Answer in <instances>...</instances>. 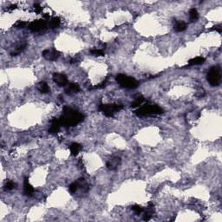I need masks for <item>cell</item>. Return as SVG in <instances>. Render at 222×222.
<instances>
[{"mask_svg":"<svg viewBox=\"0 0 222 222\" xmlns=\"http://www.w3.org/2000/svg\"><path fill=\"white\" fill-rule=\"evenodd\" d=\"M43 56L49 61H55L59 57V52L55 50H44L43 51Z\"/></svg>","mask_w":222,"mask_h":222,"instance_id":"cell-8","label":"cell"},{"mask_svg":"<svg viewBox=\"0 0 222 222\" xmlns=\"http://www.w3.org/2000/svg\"><path fill=\"white\" fill-rule=\"evenodd\" d=\"M61 123H60L59 119H54L51 120V127L49 128V133L51 134H56V133L59 132L60 128H61Z\"/></svg>","mask_w":222,"mask_h":222,"instance_id":"cell-9","label":"cell"},{"mask_svg":"<svg viewBox=\"0 0 222 222\" xmlns=\"http://www.w3.org/2000/svg\"><path fill=\"white\" fill-rule=\"evenodd\" d=\"M69 149H70V152H71L72 155H77V154H79V152L81 151L82 146L79 143L73 142L72 144L69 146Z\"/></svg>","mask_w":222,"mask_h":222,"instance_id":"cell-17","label":"cell"},{"mask_svg":"<svg viewBox=\"0 0 222 222\" xmlns=\"http://www.w3.org/2000/svg\"><path fill=\"white\" fill-rule=\"evenodd\" d=\"M37 88L39 90V92H41L42 94H47L50 91V88H49V86H48V84L45 82H38Z\"/></svg>","mask_w":222,"mask_h":222,"instance_id":"cell-16","label":"cell"},{"mask_svg":"<svg viewBox=\"0 0 222 222\" xmlns=\"http://www.w3.org/2000/svg\"><path fill=\"white\" fill-rule=\"evenodd\" d=\"M26 47V43L25 42H21V43H19L17 44L16 48L14 49V51H13L11 53V55H12V56H16L18 54H20Z\"/></svg>","mask_w":222,"mask_h":222,"instance_id":"cell-14","label":"cell"},{"mask_svg":"<svg viewBox=\"0 0 222 222\" xmlns=\"http://www.w3.org/2000/svg\"><path fill=\"white\" fill-rule=\"evenodd\" d=\"M15 187H16V184L14 183L13 181H11V180L6 181V183L4 185V188L6 190H12L13 188H15Z\"/></svg>","mask_w":222,"mask_h":222,"instance_id":"cell-26","label":"cell"},{"mask_svg":"<svg viewBox=\"0 0 222 222\" xmlns=\"http://www.w3.org/2000/svg\"><path fill=\"white\" fill-rule=\"evenodd\" d=\"M121 164L120 157H113L107 162V167L109 170H115Z\"/></svg>","mask_w":222,"mask_h":222,"instance_id":"cell-11","label":"cell"},{"mask_svg":"<svg viewBox=\"0 0 222 222\" xmlns=\"http://www.w3.org/2000/svg\"><path fill=\"white\" fill-rule=\"evenodd\" d=\"M34 11L36 13H40L42 11H43V8L40 6V4H34Z\"/></svg>","mask_w":222,"mask_h":222,"instance_id":"cell-28","label":"cell"},{"mask_svg":"<svg viewBox=\"0 0 222 222\" xmlns=\"http://www.w3.org/2000/svg\"><path fill=\"white\" fill-rule=\"evenodd\" d=\"M115 80L118 82V84L120 86H122V88H125V89H130V90L136 89L140 84L136 79H135L131 77H128V76L123 75V74L117 75L115 77Z\"/></svg>","mask_w":222,"mask_h":222,"instance_id":"cell-3","label":"cell"},{"mask_svg":"<svg viewBox=\"0 0 222 222\" xmlns=\"http://www.w3.org/2000/svg\"><path fill=\"white\" fill-rule=\"evenodd\" d=\"M26 26V23L24 21H17L16 24H15V27L17 29H23Z\"/></svg>","mask_w":222,"mask_h":222,"instance_id":"cell-27","label":"cell"},{"mask_svg":"<svg viewBox=\"0 0 222 222\" xmlns=\"http://www.w3.org/2000/svg\"><path fill=\"white\" fill-rule=\"evenodd\" d=\"M84 119V115L72 108L64 107L63 115L59 118L60 123L63 127H73L82 122Z\"/></svg>","mask_w":222,"mask_h":222,"instance_id":"cell-1","label":"cell"},{"mask_svg":"<svg viewBox=\"0 0 222 222\" xmlns=\"http://www.w3.org/2000/svg\"><path fill=\"white\" fill-rule=\"evenodd\" d=\"M46 25H47V24H46L45 20L39 19V20H36V21L30 23L28 25V28L32 32H40L46 28Z\"/></svg>","mask_w":222,"mask_h":222,"instance_id":"cell-6","label":"cell"},{"mask_svg":"<svg viewBox=\"0 0 222 222\" xmlns=\"http://www.w3.org/2000/svg\"><path fill=\"white\" fill-rule=\"evenodd\" d=\"M8 10L10 11H12V10H15V9H17V4H11V5H10V7H8Z\"/></svg>","mask_w":222,"mask_h":222,"instance_id":"cell-30","label":"cell"},{"mask_svg":"<svg viewBox=\"0 0 222 222\" xmlns=\"http://www.w3.org/2000/svg\"><path fill=\"white\" fill-rule=\"evenodd\" d=\"M131 209H132V211H134L136 214H141V213H142V212L144 211V208H142L141 206L139 205L132 206H131Z\"/></svg>","mask_w":222,"mask_h":222,"instance_id":"cell-25","label":"cell"},{"mask_svg":"<svg viewBox=\"0 0 222 222\" xmlns=\"http://www.w3.org/2000/svg\"><path fill=\"white\" fill-rule=\"evenodd\" d=\"M52 79L54 82H55L56 84L60 87H64L68 84V79L67 77L64 75V74H61V73H54L53 74V77Z\"/></svg>","mask_w":222,"mask_h":222,"instance_id":"cell-7","label":"cell"},{"mask_svg":"<svg viewBox=\"0 0 222 222\" xmlns=\"http://www.w3.org/2000/svg\"><path fill=\"white\" fill-rule=\"evenodd\" d=\"M134 113L137 116H146V115L162 114L163 110L162 108L155 105V104H145L135 111H134Z\"/></svg>","mask_w":222,"mask_h":222,"instance_id":"cell-2","label":"cell"},{"mask_svg":"<svg viewBox=\"0 0 222 222\" xmlns=\"http://www.w3.org/2000/svg\"><path fill=\"white\" fill-rule=\"evenodd\" d=\"M90 54H92L95 56H103L104 55V51L101 49H92L90 51Z\"/></svg>","mask_w":222,"mask_h":222,"instance_id":"cell-23","label":"cell"},{"mask_svg":"<svg viewBox=\"0 0 222 222\" xmlns=\"http://www.w3.org/2000/svg\"><path fill=\"white\" fill-rule=\"evenodd\" d=\"M77 184H78V187H79V189H82L83 193H86L89 191V186L88 184L86 182V180L83 178H80L77 180Z\"/></svg>","mask_w":222,"mask_h":222,"instance_id":"cell-18","label":"cell"},{"mask_svg":"<svg viewBox=\"0 0 222 222\" xmlns=\"http://www.w3.org/2000/svg\"><path fill=\"white\" fill-rule=\"evenodd\" d=\"M60 25V19L59 17H53L51 22H50V26L51 29H55Z\"/></svg>","mask_w":222,"mask_h":222,"instance_id":"cell-22","label":"cell"},{"mask_svg":"<svg viewBox=\"0 0 222 222\" xmlns=\"http://www.w3.org/2000/svg\"><path fill=\"white\" fill-rule=\"evenodd\" d=\"M211 30H217L218 32H221V28H220V25H216V26H214V27H212Z\"/></svg>","mask_w":222,"mask_h":222,"instance_id":"cell-29","label":"cell"},{"mask_svg":"<svg viewBox=\"0 0 222 222\" xmlns=\"http://www.w3.org/2000/svg\"><path fill=\"white\" fill-rule=\"evenodd\" d=\"M189 18L191 22H195L199 18V13L196 9L193 8L189 11Z\"/></svg>","mask_w":222,"mask_h":222,"instance_id":"cell-20","label":"cell"},{"mask_svg":"<svg viewBox=\"0 0 222 222\" xmlns=\"http://www.w3.org/2000/svg\"><path fill=\"white\" fill-rule=\"evenodd\" d=\"M154 213V204L152 202H150L148 207L144 210V216H143V220L146 221H149L151 220V218L153 217V214Z\"/></svg>","mask_w":222,"mask_h":222,"instance_id":"cell-10","label":"cell"},{"mask_svg":"<svg viewBox=\"0 0 222 222\" xmlns=\"http://www.w3.org/2000/svg\"><path fill=\"white\" fill-rule=\"evenodd\" d=\"M80 91V86L76 82H70L69 83L68 87L66 88L65 92L67 94H73V93H77Z\"/></svg>","mask_w":222,"mask_h":222,"instance_id":"cell-13","label":"cell"},{"mask_svg":"<svg viewBox=\"0 0 222 222\" xmlns=\"http://www.w3.org/2000/svg\"><path fill=\"white\" fill-rule=\"evenodd\" d=\"M34 193V188L29 182V179L27 177H24V193L27 196H30Z\"/></svg>","mask_w":222,"mask_h":222,"instance_id":"cell-12","label":"cell"},{"mask_svg":"<svg viewBox=\"0 0 222 222\" xmlns=\"http://www.w3.org/2000/svg\"><path fill=\"white\" fill-rule=\"evenodd\" d=\"M204 62H205V58H204V57H202V56H197V57H194V58H192V59L189 60L188 65H189V66L200 65V64H203Z\"/></svg>","mask_w":222,"mask_h":222,"instance_id":"cell-19","label":"cell"},{"mask_svg":"<svg viewBox=\"0 0 222 222\" xmlns=\"http://www.w3.org/2000/svg\"><path fill=\"white\" fill-rule=\"evenodd\" d=\"M206 79L210 83L211 86H219L220 83L221 77H220V69L219 67L215 66L210 69V70L207 73Z\"/></svg>","mask_w":222,"mask_h":222,"instance_id":"cell-5","label":"cell"},{"mask_svg":"<svg viewBox=\"0 0 222 222\" xmlns=\"http://www.w3.org/2000/svg\"><path fill=\"white\" fill-rule=\"evenodd\" d=\"M144 102V97L142 95H139L138 97L135 99V101L131 103V107L132 108H137L141 106V104Z\"/></svg>","mask_w":222,"mask_h":222,"instance_id":"cell-21","label":"cell"},{"mask_svg":"<svg viewBox=\"0 0 222 222\" xmlns=\"http://www.w3.org/2000/svg\"><path fill=\"white\" fill-rule=\"evenodd\" d=\"M187 29V24L183 21H175L174 30L176 32H181Z\"/></svg>","mask_w":222,"mask_h":222,"instance_id":"cell-15","label":"cell"},{"mask_svg":"<svg viewBox=\"0 0 222 222\" xmlns=\"http://www.w3.org/2000/svg\"><path fill=\"white\" fill-rule=\"evenodd\" d=\"M79 189V187H78V184H77V181L73 182L71 183L69 186V191L71 193H77Z\"/></svg>","mask_w":222,"mask_h":222,"instance_id":"cell-24","label":"cell"},{"mask_svg":"<svg viewBox=\"0 0 222 222\" xmlns=\"http://www.w3.org/2000/svg\"><path fill=\"white\" fill-rule=\"evenodd\" d=\"M123 109V106L120 103H102L99 106V109L108 117H112L115 112H118Z\"/></svg>","mask_w":222,"mask_h":222,"instance_id":"cell-4","label":"cell"}]
</instances>
